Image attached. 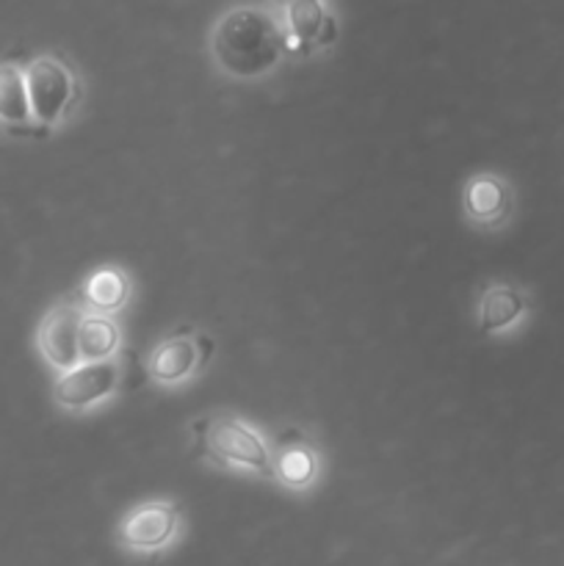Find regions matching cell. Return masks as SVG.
<instances>
[{
  "instance_id": "cell-1",
  "label": "cell",
  "mask_w": 564,
  "mask_h": 566,
  "mask_svg": "<svg viewBox=\"0 0 564 566\" xmlns=\"http://www.w3.org/2000/svg\"><path fill=\"white\" fill-rule=\"evenodd\" d=\"M210 50L227 75L260 77L285 59L288 36L269 11L243 6L221 17L210 36Z\"/></svg>"
},
{
  "instance_id": "cell-2",
  "label": "cell",
  "mask_w": 564,
  "mask_h": 566,
  "mask_svg": "<svg viewBox=\"0 0 564 566\" xmlns=\"http://www.w3.org/2000/svg\"><path fill=\"white\" fill-rule=\"evenodd\" d=\"M197 446L202 457L221 468L274 475V457L263 437L236 418H205L197 423Z\"/></svg>"
},
{
  "instance_id": "cell-3",
  "label": "cell",
  "mask_w": 564,
  "mask_h": 566,
  "mask_svg": "<svg viewBox=\"0 0 564 566\" xmlns=\"http://www.w3.org/2000/svg\"><path fill=\"white\" fill-rule=\"evenodd\" d=\"M28 99L39 127L61 125L77 99V83L70 66L55 55H39L25 66Z\"/></svg>"
},
{
  "instance_id": "cell-4",
  "label": "cell",
  "mask_w": 564,
  "mask_h": 566,
  "mask_svg": "<svg viewBox=\"0 0 564 566\" xmlns=\"http://www.w3.org/2000/svg\"><path fill=\"white\" fill-rule=\"evenodd\" d=\"M180 536V509L166 501H149L130 509L116 525V542L133 556H155Z\"/></svg>"
},
{
  "instance_id": "cell-5",
  "label": "cell",
  "mask_w": 564,
  "mask_h": 566,
  "mask_svg": "<svg viewBox=\"0 0 564 566\" xmlns=\"http://www.w3.org/2000/svg\"><path fill=\"white\" fill-rule=\"evenodd\" d=\"M86 310L81 304H59L44 315L39 326V352L55 370H72L81 365V324Z\"/></svg>"
},
{
  "instance_id": "cell-6",
  "label": "cell",
  "mask_w": 564,
  "mask_h": 566,
  "mask_svg": "<svg viewBox=\"0 0 564 566\" xmlns=\"http://www.w3.org/2000/svg\"><path fill=\"white\" fill-rule=\"evenodd\" d=\"M119 385V365L114 359L103 363H81L64 370L53 387V398L64 409H88L108 398Z\"/></svg>"
},
{
  "instance_id": "cell-7",
  "label": "cell",
  "mask_w": 564,
  "mask_h": 566,
  "mask_svg": "<svg viewBox=\"0 0 564 566\" xmlns=\"http://www.w3.org/2000/svg\"><path fill=\"white\" fill-rule=\"evenodd\" d=\"M210 354H213V343L208 337H169V340L158 343L155 352L149 354L147 370L160 385H177V381L197 374L208 363Z\"/></svg>"
},
{
  "instance_id": "cell-8",
  "label": "cell",
  "mask_w": 564,
  "mask_h": 566,
  "mask_svg": "<svg viewBox=\"0 0 564 566\" xmlns=\"http://www.w3.org/2000/svg\"><path fill=\"white\" fill-rule=\"evenodd\" d=\"M288 50L307 53L315 44L335 42V22L321 0H291L285 3Z\"/></svg>"
},
{
  "instance_id": "cell-9",
  "label": "cell",
  "mask_w": 564,
  "mask_h": 566,
  "mask_svg": "<svg viewBox=\"0 0 564 566\" xmlns=\"http://www.w3.org/2000/svg\"><path fill=\"white\" fill-rule=\"evenodd\" d=\"M464 213L479 227H498L512 213V193L503 180L492 175H479L464 186Z\"/></svg>"
},
{
  "instance_id": "cell-10",
  "label": "cell",
  "mask_w": 564,
  "mask_h": 566,
  "mask_svg": "<svg viewBox=\"0 0 564 566\" xmlns=\"http://www.w3.org/2000/svg\"><path fill=\"white\" fill-rule=\"evenodd\" d=\"M0 125L11 133H36L31 99H28L25 70L0 64Z\"/></svg>"
},
{
  "instance_id": "cell-11",
  "label": "cell",
  "mask_w": 564,
  "mask_h": 566,
  "mask_svg": "<svg viewBox=\"0 0 564 566\" xmlns=\"http://www.w3.org/2000/svg\"><path fill=\"white\" fill-rule=\"evenodd\" d=\"M525 313V298L523 293H518L509 285H495L490 291H484L479 302V326L487 335H495V332L509 329L512 324H518Z\"/></svg>"
},
{
  "instance_id": "cell-12",
  "label": "cell",
  "mask_w": 564,
  "mask_h": 566,
  "mask_svg": "<svg viewBox=\"0 0 564 566\" xmlns=\"http://www.w3.org/2000/svg\"><path fill=\"white\" fill-rule=\"evenodd\" d=\"M119 326L105 313H86L81 324V359L83 363H103L114 359L119 348Z\"/></svg>"
},
{
  "instance_id": "cell-13",
  "label": "cell",
  "mask_w": 564,
  "mask_h": 566,
  "mask_svg": "<svg viewBox=\"0 0 564 566\" xmlns=\"http://www.w3.org/2000/svg\"><path fill=\"white\" fill-rule=\"evenodd\" d=\"M127 276L119 269H100L83 285V302L94 310V313H116L122 304L127 302Z\"/></svg>"
},
{
  "instance_id": "cell-14",
  "label": "cell",
  "mask_w": 564,
  "mask_h": 566,
  "mask_svg": "<svg viewBox=\"0 0 564 566\" xmlns=\"http://www.w3.org/2000/svg\"><path fill=\"white\" fill-rule=\"evenodd\" d=\"M315 475H318V457L304 442L282 448L280 457L274 459V479L288 490H307Z\"/></svg>"
},
{
  "instance_id": "cell-15",
  "label": "cell",
  "mask_w": 564,
  "mask_h": 566,
  "mask_svg": "<svg viewBox=\"0 0 564 566\" xmlns=\"http://www.w3.org/2000/svg\"><path fill=\"white\" fill-rule=\"evenodd\" d=\"M282 3H291V0H282Z\"/></svg>"
}]
</instances>
